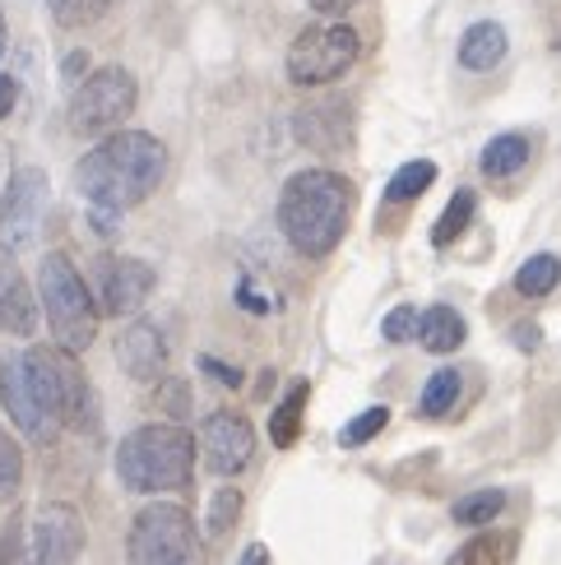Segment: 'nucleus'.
<instances>
[{
    "mask_svg": "<svg viewBox=\"0 0 561 565\" xmlns=\"http://www.w3.org/2000/svg\"><path fill=\"white\" fill-rule=\"evenodd\" d=\"M162 172H168V149L149 130H112L98 149L80 158L75 185L88 204L126 214L158 191Z\"/></svg>",
    "mask_w": 561,
    "mask_h": 565,
    "instance_id": "1",
    "label": "nucleus"
},
{
    "mask_svg": "<svg viewBox=\"0 0 561 565\" xmlns=\"http://www.w3.org/2000/svg\"><path fill=\"white\" fill-rule=\"evenodd\" d=\"M353 218V181L330 168H307L288 177L284 195H278V227L297 255L320 260L330 255Z\"/></svg>",
    "mask_w": 561,
    "mask_h": 565,
    "instance_id": "2",
    "label": "nucleus"
},
{
    "mask_svg": "<svg viewBox=\"0 0 561 565\" xmlns=\"http://www.w3.org/2000/svg\"><path fill=\"white\" fill-rule=\"evenodd\" d=\"M116 478L135 497L181 491L195 478V436L177 422H154V427L130 431L116 450Z\"/></svg>",
    "mask_w": 561,
    "mask_h": 565,
    "instance_id": "3",
    "label": "nucleus"
},
{
    "mask_svg": "<svg viewBox=\"0 0 561 565\" xmlns=\"http://www.w3.org/2000/svg\"><path fill=\"white\" fill-rule=\"evenodd\" d=\"M38 306L46 311V324H52V339L65 352H80L98 339V301H93L84 274L70 265V255L46 250L38 265Z\"/></svg>",
    "mask_w": 561,
    "mask_h": 565,
    "instance_id": "4",
    "label": "nucleus"
},
{
    "mask_svg": "<svg viewBox=\"0 0 561 565\" xmlns=\"http://www.w3.org/2000/svg\"><path fill=\"white\" fill-rule=\"evenodd\" d=\"M23 366H29V385H33V398H38V413L46 417L52 436H61V427H93V390L84 381V371L75 362V352L65 348H29L23 352Z\"/></svg>",
    "mask_w": 561,
    "mask_h": 565,
    "instance_id": "5",
    "label": "nucleus"
},
{
    "mask_svg": "<svg viewBox=\"0 0 561 565\" xmlns=\"http://www.w3.org/2000/svg\"><path fill=\"white\" fill-rule=\"evenodd\" d=\"M126 565H204V543L191 510L172 501L139 510L126 537Z\"/></svg>",
    "mask_w": 561,
    "mask_h": 565,
    "instance_id": "6",
    "label": "nucleus"
},
{
    "mask_svg": "<svg viewBox=\"0 0 561 565\" xmlns=\"http://www.w3.org/2000/svg\"><path fill=\"white\" fill-rule=\"evenodd\" d=\"M358 52H362V38L348 29V23H311V29H301L288 46V79L297 88L335 84L339 75L353 70Z\"/></svg>",
    "mask_w": 561,
    "mask_h": 565,
    "instance_id": "7",
    "label": "nucleus"
},
{
    "mask_svg": "<svg viewBox=\"0 0 561 565\" xmlns=\"http://www.w3.org/2000/svg\"><path fill=\"white\" fill-rule=\"evenodd\" d=\"M139 103V88H135V75L121 65H103L75 88L70 98V130L75 135H112L121 130V121L135 111Z\"/></svg>",
    "mask_w": 561,
    "mask_h": 565,
    "instance_id": "8",
    "label": "nucleus"
},
{
    "mask_svg": "<svg viewBox=\"0 0 561 565\" xmlns=\"http://www.w3.org/2000/svg\"><path fill=\"white\" fill-rule=\"evenodd\" d=\"M46 214V172L42 168H19L0 200V250L19 255L38 242V227Z\"/></svg>",
    "mask_w": 561,
    "mask_h": 565,
    "instance_id": "9",
    "label": "nucleus"
},
{
    "mask_svg": "<svg viewBox=\"0 0 561 565\" xmlns=\"http://www.w3.org/2000/svg\"><path fill=\"white\" fill-rule=\"evenodd\" d=\"M29 552L33 565H75L84 552V520L75 505H42L29 520Z\"/></svg>",
    "mask_w": 561,
    "mask_h": 565,
    "instance_id": "10",
    "label": "nucleus"
},
{
    "mask_svg": "<svg viewBox=\"0 0 561 565\" xmlns=\"http://www.w3.org/2000/svg\"><path fill=\"white\" fill-rule=\"evenodd\" d=\"M200 445H204V463L214 468L219 478H237L242 468L251 463V455H255V427H251L246 413L219 408V413L204 417Z\"/></svg>",
    "mask_w": 561,
    "mask_h": 565,
    "instance_id": "11",
    "label": "nucleus"
},
{
    "mask_svg": "<svg viewBox=\"0 0 561 565\" xmlns=\"http://www.w3.org/2000/svg\"><path fill=\"white\" fill-rule=\"evenodd\" d=\"M154 265L135 260V255H107L98 265V311L107 316H135L154 292Z\"/></svg>",
    "mask_w": 561,
    "mask_h": 565,
    "instance_id": "12",
    "label": "nucleus"
},
{
    "mask_svg": "<svg viewBox=\"0 0 561 565\" xmlns=\"http://www.w3.org/2000/svg\"><path fill=\"white\" fill-rule=\"evenodd\" d=\"M0 398H6V413L14 417V427L38 440V445H52V427H46V417L38 413V398H33V385H29V366H23V358H14V352H6L0 358Z\"/></svg>",
    "mask_w": 561,
    "mask_h": 565,
    "instance_id": "13",
    "label": "nucleus"
},
{
    "mask_svg": "<svg viewBox=\"0 0 561 565\" xmlns=\"http://www.w3.org/2000/svg\"><path fill=\"white\" fill-rule=\"evenodd\" d=\"M116 362L126 366L130 381H162L168 371V339L154 320H135L116 334Z\"/></svg>",
    "mask_w": 561,
    "mask_h": 565,
    "instance_id": "14",
    "label": "nucleus"
},
{
    "mask_svg": "<svg viewBox=\"0 0 561 565\" xmlns=\"http://www.w3.org/2000/svg\"><path fill=\"white\" fill-rule=\"evenodd\" d=\"M38 329V297L29 288V278L19 274V265L0 260V334L29 339Z\"/></svg>",
    "mask_w": 561,
    "mask_h": 565,
    "instance_id": "15",
    "label": "nucleus"
},
{
    "mask_svg": "<svg viewBox=\"0 0 561 565\" xmlns=\"http://www.w3.org/2000/svg\"><path fill=\"white\" fill-rule=\"evenodd\" d=\"M297 139L311 149H343L348 139V107L325 98V103H311L297 111Z\"/></svg>",
    "mask_w": 561,
    "mask_h": 565,
    "instance_id": "16",
    "label": "nucleus"
},
{
    "mask_svg": "<svg viewBox=\"0 0 561 565\" xmlns=\"http://www.w3.org/2000/svg\"><path fill=\"white\" fill-rule=\"evenodd\" d=\"M506 46H510V38H506L501 23L483 19V23H474V29L459 38V65L478 70V75H483V70H497L506 61Z\"/></svg>",
    "mask_w": 561,
    "mask_h": 565,
    "instance_id": "17",
    "label": "nucleus"
},
{
    "mask_svg": "<svg viewBox=\"0 0 561 565\" xmlns=\"http://www.w3.org/2000/svg\"><path fill=\"white\" fill-rule=\"evenodd\" d=\"M464 316L455 311V306H427L423 316H417V343H423L427 352H455L459 343H464Z\"/></svg>",
    "mask_w": 561,
    "mask_h": 565,
    "instance_id": "18",
    "label": "nucleus"
},
{
    "mask_svg": "<svg viewBox=\"0 0 561 565\" xmlns=\"http://www.w3.org/2000/svg\"><path fill=\"white\" fill-rule=\"evenodd\" d=\"M516 543L520 537L510 529H487V533L474 537V543H464L446 565H506L510 556H516Z\"/></svg>",
    "mask_w": 561,
    "mask_h": 565,
    "instance_id": "19",
    "label": "nucleus"
},
{
    "mask_svg": "<svg viewBox=\"0 0 561 565\" xmlns=\"http://www.w3.org/2000/svg\"><path fill=\"white\" fill-rule=\"evenodd\" d=\"M525 162H529V139L510 130V135L487 139V149H483V158H478V168L493 177V181H501V177H516Z\"/></svg>",
    "mask_w": 561,
    "mask_h": 565,
    "instance_id": "20",
    "label": "nucleus"
},
{
    "mask_svg": "<svg viewBox=\"0 0 561 565\" xmlns=\"http://www.w3.org/2000/svg\"><path fill=\"white\" fill-rule=\"evenodd\" d=\"M307 398H311V385L307 381H297L293 390H288V398L274 408V417H269V440L278 445V450H293L297 445V436H301V413H307Z\"/></svg>",
    "mask_w": 561,
    "mask_h": 565,
    "instance_id": "21",
    "label": "nucleus"
},
{
    "mask_svg": "<svg viewBox=\"0 0 561 565\" xmlns=\"http://www.w3.org/2000/svg\"><path fill=\"white\" fill-rule=\"evenodd\" d=\"M557 282H561V260L557 255H529V260L516 269V292L520 297H548L557 292Z\"/></svg>",
    "mask_w": 561,
    "mask_h": 565,
    "instance_id": "22",
    "label": "nucleus"
},
{
    "mask_svg": "<svg viewBox=\"0 0 561 565\" xmlns=\"http://www.w3.org/2000/svg\"><path fill=\"white\" fill-rule=\"evenodd\" d=\"M474 214H478V195L474 191H455L451 204L441 209L436 227H432V246H451L455 237H464V227L474 223Z\"/></svg>",
    "mask_w": 561,
    "mask_h": 565,
    "instance_id": "23",
    "label": "nucleus"
},
{
    "mask_svg": "<svg viewBox=\"0 0 561 565\" xmlns=\"http://www.w3.org/2000/svg\"><path fill=\"white\" fill-rule=\"evenodd\" d=\"M432 181H436V162H432V158H413V162H404V168L390 177L385 200H390V204H409V200L423 195Z\"/></svg>",
    "mask_w": 561,
    "mask_h": 565,
    "instance_id": "24",
    "label": "nucleus"
},
{
    "mask_svg": "<svg viewBox=\"0 0 561 565\" xmlns=\"http://www.w3.org/2000/svg\"><path fill=\"white\" fill-rule=\"evenodd\" d=\"M501 510H506V491L487 487V491H474V497H459L455 510H451V520L464 524V529H478V524H493Z\"/></svg>",
    "mask_w": 561,
    "mask_h": 565,
    "instance_id": "25",
    "label": "nucleus"
},
{
    "mask_svg": "<svg viewBox=\"0 0 561 565\" xmlns=\"http://www.w3.org/2000/svg\"><path fill=\"white\" fill-rule=\"evenodd\" d=\"M455 398H459V375L446 366V371H436L427 381L423 398H417V413H423V417H446L455 408Z\"/></svg>",
    "mask_w": 561,
    "mask_h": 565,
    "instance_id": "26",
    "label": "nucleus"
},
{
    "mask_svg": "<svg viewBox=\"0 0 561 565\" xmlns=\"http://www.w3.org/2000/svg\"><path fill=\"white\" fill-rule=\"evenodd\" d=\"M46 10H52L61 29H88V23H98L112 10V0H46Z\"/></svg>",
    "mask_w": 561,
    "mask_h": 565,
    "instance_id": "27",
    "label": "nucleus"
},
{
    "mask_svg": "<svg viewBox=\"0 0 561 565\" xmlns=\"http://www.w3.org/2000/svg\"><path fill=\"white\" fill-rule=\"evenodd\" d=\"M385 422H390V408H367V413H358L353 422H343V431H339V445L343 450H358V445H367V440H377L381 431H385Z\"/></svg>",
    "mask_w": 561,
    "mask_h": 565,
    "instance_id": "28",
    "label": "nucleus"
},
{
    "mask_svg": "<svg viewBox=\"0 0 561 565\" xmlns=\"http://www.w3.org/2000/svg\"><path fill=\"white\" fill-rule=\"evenodd\" d=\"M23 487V450L10 431H0V505L14 501V491Z\"/></svg>",
    "mask_w": 561,
    "mask_h": 565,
    "instance_id": "29",
    "label": "nucleus"
},
{
    "mask_svg": "<svg viewBox=\"0 0 561 565\" xmlns=\"http://www.w3.org/2000/svg\"><path fill=\"white\" fill-rule=\"evenodd\" d=\"M0 565H33L29 520H23V514H10V524L0 529Z\"/></svg>",
    "mask_w": 561,
    "mask_h": 565,
    "instance_id": "30",
    "label": "nucleus"
},
{
    "mask_svg": "<svg viewBox=\"0 0 561 565\" xmlns=\"http://www.w3.org/2000/svg\"><path fill=\"white\" fill-rule=\"evenodd\" d=\"M237 514H242V491L237 487H219L214 501H209V533L223 537L232 524H237Z\"/></svg>",
    "mask_w": 561,
    "mask_h": 565,
    "instance_id": "31",
    "label": "nucleus"
},
{
    "mask_svg": "<svg viewBox=\"0 0 561 565\" xmlns=\"http://www.w3.org/2000/svg\"><path fill=\"white\" fill-rule=\"evenodd\" d=\"M381 334L385 343H404L417 334V306H394V311L381 320Z\"/></svg>",
    "mask_w": 561,
    "mask_h": 565,
    "instance_id": "32",
    "label": "nucleus"
},
{
    "mask_svg": "<svg viewBox=\"0 0 561 565\" xmlns=\"http://www.w3.org/2000/svg\"><path fill=\"white\" fill-rule=\"evenodd\" d=\"M154 398L162 404V413H172V417H186V408H191V404H186V398H191V394H186V381H168V375L158 381Z\"/></svg>",
    "mask_w": 561,
    "mask_h": 565,
    "instance_id": "33",
    "label": "nucleus"
},
{
    "mask_svg": "<svg viewBox=\"0 0 561 565\" xmlns=\"http://www.w3.org/2000/svg\"><path fill=\"white\" fill-rule=\"evenodd\" d=\"M200 366L214 375V381H223V385H242V371H237V366H227V362H219V358H204Z\"/></svg>",
    "mask_w": 561,
    "mask_h": 565,
    "instance_id": "34",
    "label": "nucleus"
},
{
    "mask_svg": "<svg viewBox=\"0 0 561 565\" xmlns=\"http://www.w3.org/2000/svg\"><path fill=\"white\" fill-rule=\"evenodd\" d=\"M510 339H516V348H520V352H533V348L543 343V329L525 320V324H516V334H510Z\"/></svg>",
    "mask_w": 561,
    "mask_h": 565,
    "instance_id": "35",
    "label": "nucleus"
},
{
    "mask_svg": "<svg viewBox=\"0 0 561 565\" xmlns=\"http://www.w3.org/2000/svg\"><path fill=\"white\" fill-rule=\"evenodd\" d=\"M14 103H19V84L10 75H0V121L14 111Z\"/></svg>",
    "mask_w": 561,
    "mask_h": 565,
    "instance_id": "36",
    "label": "nucleus"
},
{
    "mask_svg": "<svg viewBox=\"0 0 561 565\" xmlns=\"http://www.w3.org/2000/svg\"><path fill=\"white\" fill-rule=\"evenodd\" d=\"M353 6H362V0H311L316 14H348Z\"/></svg>",
    "mask_w": 561,
    "mask_h": 565,
    "instance_id": "37",
    "label": "nucleus"
},
{
    "mask_svg": "<svg viewBox=\"0 0 561 565\" xmlns=\"http://www.w3.org/2000/svg\"><path fill=\"white\" fill-rule=\"evenodd\" d=\"M84 70H88V56H84V52H70V56H65V79H80Z\"/></svg>",
    "mask_w": 561,
    "mask_h": 565,
    "instance_id": "38",
    "label": "nucleus"
},
{
    "mask_svg": "<svg viewBox=\"0 0 561 565\" xmlns=\"http://www.w3.org/2000/svg\"><path fill=\"white\" fill-rule=\"evenodd\" d=\"M242 565H274V561H269V552H265L261 543H251V547L242 552Z\"/></svg>",
    "mask_w": 561,
    "mask_h": 565,
    "instance_id": "39",
    "label": "nucleus"
},
{
    "mask_svg": "<svg viewBox=\"0 0 561 565\" xmlns=\"http://www.w3.org/2000/svg\"><path fill=\"white\" fill-rule=\"evenodd\" d=\"M0 56H6V14H0Z\"/></svg>",
    "mask_w": 561,
    "mask_h": 565,
    "instance_id": "40",
    "label": "nucleus"
},
{
    "mask_svg": "<svg viewBox=\"0 0 561 565\" xmlns=\"http://www.w3.org/2000/svg\"><path fill=\"white\" fill-rule=\"evenodd\" d=\"M557 52H561V46H557Z\"/></svg>",
    "mask_w": 561,
    "mask_h": 565,
    "instance_id": "41",
    "label": "nucleus"
}]
</instances>
